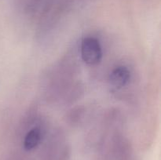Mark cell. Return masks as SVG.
I'll use <instances>...</instances> for the list:
<instances>
[{
    "instance_id": "obj_1",
    "label": "cell",
    "mask_w": 161,
    "mask_h": 160,
    "mask_svg": "<svg viewBox=\"0 0 161 160\" xmlns=\"http://www.w3.org/2000/svg\"><path fill=\"white\" fill-rule=\"evenodd\" d=\"M81 56L88 65L99 64L102 58V50L100 42L94 37L85 38L81 43Z\"/></svg>"
},
{
    "instance_id": "obj_2",
    "label": "cell",
    "mask_w": 161,
    "mask_h": 160,
    "mask_svg": "<svg viewBox=\"0 0 161 160\" xmlns=\"http://www.w3.org/2000/svg\"><path fill=\"white\" fill-rule=\"evenodd\" d=\"M130 71L125 66H118L113 69L109 75V83L116 89L125 86L130 81Z\"/></svg>"
},
{
    "instance_id": "obj_3",
    "label": "cell",
    "mask_w": 161,
    "mask_h": 160,
    "mask_svg": "<svg viewBox=\"0 0 161 160\" xmlns=\"http://www.w3.org/2000/svg\"><path fill=\"white\" fill-rule=\"evenodd\" d=\"M41 140V131L39 128H33L26 134L24 141L25 150L31 151L39 145Z\"/></svg>"
}]
</instances>
